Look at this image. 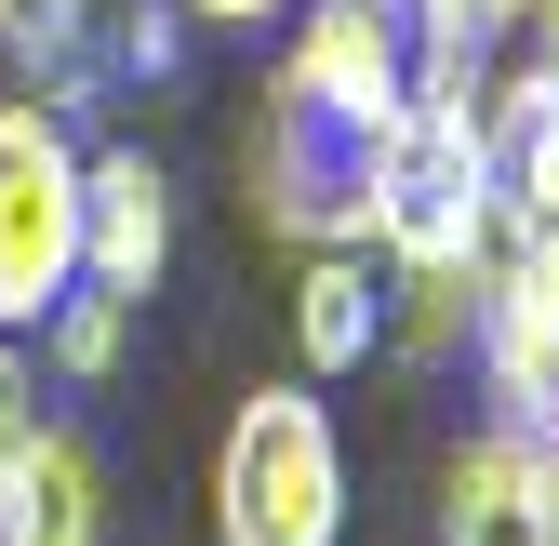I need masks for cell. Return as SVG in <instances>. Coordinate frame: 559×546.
<instances>
[{"mask_svg": "<svg viewBox=\"0 0 559 546\" xmlns=\"http://www.w3.org/2000/svg\"><path fill=\"white\" fill-rule=\"evenodd\" d=\"M533 480H546V520H559V427H533Z\"/></svg>", "mask_w": 559, "mask_h": 546, "instance_id": "ac0fdd59", "label": "cell"}, {"mask_svg": "<svg viewBox=\"0 0 559 546\" xmlns=\"http://www.w3.org/2000/svg\"><path fill=\"white\" fill-rule=\"evenodd\" d=\"M214 546H346V440L320 387H253L214 440Z\"/></svg>", "mask_w": 559, "mask_h": 546, "instance_id": "7a4b0ae2", "label": "cell"}, {"mask_svg": "<svg viewBox=\"0 0 559 546\" xmlns=\"http://www.w3.org/2000/svg\"><path fill=\"white\" fill-rule=\"evenodd\" d=\"M440 546H559V520H546V480H533V427H479V440H453V466H440Z\"/></svg>", "mask_w": 559, "mask_h": 546, "instance_id": "ba28073f", "label": "cell"}, {"mask_svg": "<svg viewBox=\"0 0 559 546\" xmlns=\"http://www.w3.org/2000/svg\"><path fill=\"white\" fill-rule=\"evenodd\" d=\"M373 147H386L373 107H346L333 81L280 67L253 133H240V187H253V214L294 253H360V227H373Z\"/></svg>", "mask_w": 559, "mask_h": 546, "instance_id": "6da1fadb", "label": "cell"}, {"mask_svg": "<svg viewBox=\"0 0 559 546\" xmlns=\"http://www.w3.org/2000/svg\"><path fill=\"white\" fill-rule=\"evenodd\" d=\"M479 147H493V227L559 253V81L546 67H493L479 81Z\"/></svg>", "mask_w": 559, "mask_h": 546, "instance_id": "52a82bcc", "label": "cell"}, {"mask_svg": "<svg viewBox=\"0 0 559 546\" xmlns=\"http://www.w3.org/2000/svg\"><path fill=\"white\" fill-rule=\"evenodd\" d=\"M200 27L174 14V0H120V27H107V81H174V54Z\"/></svg>", "mask_w": 559, "mask_h": 546, "instance_id": "5bb4252c", "label": "cell"}, {"mask_svg": "<svg viewBox=\"0 0 559 546\" xmlns=\"http://www.w3.org/2000/svg\"><path fill=\"white\" fill-rule=\"evenodd\" d=\"M14 546H107V466L81 427H40L14 453Z\"/></svg>", "mask_w": 559, "mask_h": 546, "instance_id": "30bf717a", "label": "cell"}, {"mask_svg": "<svg viewBox=\"0 0 559 546\" xmlns=\"http://www.w3.org/2000/svg\"><path fill=\"white\" fill-rule=\"evenodd\" d=\"M360 14H386V27H400V40H413V27H427V0H360Z\"/></svg>", "mask_w": 559, "mask_h": 546, "instance_id": "ffe728a7", "label": "cell"}, {"mask_svg": "<svg viewBox=\"0 0 559 546\" xmlns=\"http://www.w3.org/2000/svg\"><path fill=\"white\" fill-rule=\"evenodd\" d=\"M81 294V133L40 94L0 107V333H40Z\"/></svg>", "mask_w": 559, "mask_h": 546, "instance_id": "277c9868", "label": "cell"}, {"mask_svg": "<svg viewBox=\"0 0 559 546\" xmlns=\"http://www.w3.org/2000/svg\"><path fill=\"white\" fill-rule=\"evenodd\" d=\"M174 266V187L147 147H81V294L147 307Z\"/></svg>", "mask_w": 559, "mask_h": 546, "instance_id": "8992f818", "label": "cell"}, {"mask_svg": "<svg viewBox=\"0 0 559 546\" xmlns=\"http://www.w3.org/2000/svg\"><path fill=\"white\" fill-rule=\"evenodd\" d=\"M187 27H266V14H294V0H174Z\"/></svg>", "mask_w": 559, "mask_h": 546, "instance_id": "2e32d148", "label": "cell"}, {"mask_svg": "<svg viewBox=\"0 0 559 546\" xmlns=\"http://www.w3.org/2000/svg\"><path fill=\"white\" fill-rule=\"evenodd\" d=\"M520 27H533V67H546V81H559V0H533V14H520Z\"/></svg>", "mask_w": 559, "mask_h": 546, "instance_id": "e0dca14e", "label": "cell"}, {"mask_svg": "<svg viewBox=\"0 0 559 546\" xmlns=\"http://www.w3.org/2000/svg\"><path fill=\"white\" fill-rule=\"evenodd\" d=\"M27 347H40L53 387H107L120 347H133V307H120V294H53V320L27 333Z\"/></svg>", "mask_w": 559, "mask_h": 546, "instance_id": "4fadbf2b", "label": "cell"}, {"mask_svg": "<svg viewBox=\"0 0 559 546\" xmlns=\"http://www.w3.org/2000/svg\"><path fill=\"white\" fill-rule=\"evenodd\" d=\"M466 360L507 400V427H559V253L507 240L479 253V307H466Z\"/></svg>", "mask_w": 559, "mask_h": 546, "instance_id": "5b68a950", "label": "cell"}, {"mask_svg": "<svg viewBox=\"0 0 559 546\" xmlns=\"http://www.w3.org/2000/svg\"><path fill=\"white\" fill-rule=\"evenodd\" d=\"M94 14H107V0H0V54L40 81L53 120L107 94V40H94Z\"/></svg>", "mask_w": 559, "mask_h": 546, "instance_id": "8fae6325", "label": "cell"}, {"mask_svg": "<svg viewBox=\"0 0 559 546\" xmlns=\"http://www.w3.org/2000/svg\"><path fill=\"white\" fill-rule=\"evenodd\" d=\"M466 307H479V266H386V360L440 373L466 347Z\"/></svg>", "mask_w": 559, "mask_h": 546, "instance_id": "7c38bea8", "label": "cell"}, {"mask_svg": "<svg viewBox=\"0 0 559 546\" xmlns=\"http://www.w3.org/2000/svg\"><path fill=\"white\" fill-rule=\"evenodd\" d=\"M53 414H40V347L27 333H0V440H40Z\"/></svg>", "mask_w": 559, "mask_h": 546, "instance_id": "9a60e30c", "label": "cell"}, {"mask_svg": "<svg viewBox=\"0 0 559 546\" xmlns=\"http://www.w3.org/2000/svg\"><path fill=\"white\" fill-rule=\"evenodd\" d=\"M373 266H479L493 253V147H479V107L413 94L373 147Z\"/></svg>", "mask_w": 559, "mask_h": 546, "instance_id": "3957f363", "label": "cell"}, {"mask_svg": "<svg viewBox=\"0 0 559 546\" xmlns=\"http://www.w3.org/2000/svg\"><path fill=\"white\" fill-rule=\"evenodd\" d=\"M14 453H27V440H0V546H14Z\"/></svg>", "mask_w": 559, "mask_h": 546, "instance_id": "d6986e66", "label": "cell"}, {"mask_svg": "<svg viewBox=\"0 0 559 546\" xmlns=\"http://www.w3.org/2000/svg\"><path fill=\"white\" fill-rule=\"evenodd\" d=\"M294 347H307V387L320 373H360L386 347V266L373 253H307L294 281Z\"/></svg>", "mask_w": 559, "mask_h": 546, "instance_id": "9c48e42d", "label": "cell"}]
</instances>
